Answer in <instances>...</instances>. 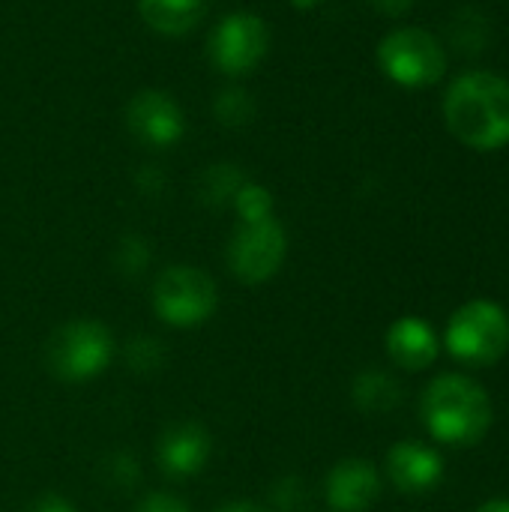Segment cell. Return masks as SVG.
Returning <instances> with one entry per match:
<instances>
[{"mask_svg": "<svg viewBox=\"0 0 509 512\" xmlns=\"http://www.w3.org/2000/svg\"><path fill=\"white\" fill-rule=\"evenodd\" d=\"M381 498V474L369 459H345L327 477V504L336 512H366Z\"/></svg>", "mask_w": 509, "mask_h": 512, "instance_id": "8fae6325", "label": "cell"}, {"mask_svg": "<svg viewBox=\"0 0 509 512\" xmlns=\"http://www.w3.org/2000/svg\"><path fill=\"white\" fill-rule=\"evenodd\" d=\"M444 342L462 363H498L509 348V315L492 300H468L453 312Z\"/></svg>", "mask_w": 509, "mask_h": 512, "instance_id": "3957f363", "label": "cell"}, {"mask_svg": "<svg viewBox=\"0 0 509 512\" xmlns=\"http://www.w3.org/2000/svg\"><path fill=\"white\" fill-rule=\"evenodd\" d=\"M219 512H267L264 507H258V504H249V501H237V504H228L225 510Z\"/></svg>", "mask_w": 509, "mask_h": 512, "instance_id": "83f0119b", "label": "cell"}, {"mask_svg": "<svg viewBox=\"0 0 509 512\" xmlns=\"http://www.w3.org/2000/svg\"><path fill=\"white\" fill-rule=\"evenodd\" d=\"M207 51L219 72L249 75L270 51V27L255 12H231L213 27Z\"/></svg>", "mask_w": 509, "mask_h": 512, "instance_id": "52a82bcc", "label": "cell"}, {"mask_svg": "<svg viewBox=\"0 0 509 512\" xmlns=\"http://www.w3.org/2000/svg\"><path fill=\"white\" fill-rule=\"evenodd\" d=\"M387 474L399 492L423 495V492H432L444 480V459L438 450L426 444L402 441L387 453Z\"/></svg>", "mask_w": 509, "mask_h": 512, "instance_id": "30bf717a", "label": "cell"}, {"mask_svg": "<svg viewBox=\"0 0 509 512\" xmlns=\"http://www.w3.org/2000/svg\"><path fill=\"white\" fill-rule=\"evenodd\" d=\"M219 294L213 279L198 267H168L153 285V309L171 327H198L216 312Z\"/></svg>", "mask_w": 509, "mask_h": 512, "instance_id": "8992f818", "label": "cell"}, {"mask_svg": "<svg viewBox=\"0 0 509 512\" xmlns=\"http://www.w3.org/2000/svg\"><path fill=\"white\" fill-rule=\"evenodd\" d=\"M297 9H315V6H321L324 0H291Z\"/></svg>", "mask_w": 509, "mask_h": 512, "instance_id": "f1b7e54d", "label": "cell"}, {"mask_svg": "<svg viewBox=\"0 0 509 512\" xmlns=\"http://www.w3.org/2000/svg\"><path fill=\"white\" fill-rule=\"evenodd\" d=\"M420 414H423L429 435L447 447L480 444L495 420L492 399L483 390V384L459 372L438 375L426 387Z\"/></svg>", "mask_w": 509, "mask_h": 512, "instance_id": "7a4b0ae2", "label": "cell"}, {"mask_svg": "<svg viewBox=\"0 0 509 512\" xmlns=\"http://www.w3.org/2000/svg\"><path fill=\"white\" fill-rule=\"evenodd\" d=\"M372 6H378L381 12H387V15H405L411 6H414V0H369Z\"/></svg>", "mask_w": 509, "mask_h": 512, "instance_id": "484cf974", "label": "cell"}, {"mask_svg": "<svg viewBox=\"0 0 509 512\" xmlns=\"http://www.w3.org/2000/svg\"><path fill=\"white\" fill-rule=\"evenodd\" d=\"M234 210L240 216V222H261L273 216V195L258 186V183H243L237 198H234Z\"/></svg>", "mask_w": 509, "mask_h": 512, "instance_id": "ac0fdd59", "label": "cell"}, {"mask_svg": "<svg viewBox=\"0 0 509 512\" xmlns=\"http://www.w3.org/2000/svg\"><path fill=\"white\" fill-rule=\"evenodd\" d=\"M126 126L141 144L174 147L186 132V117L165 90H138L126 105Z\"/></svg>", "mask_w": 509, "mask_h": 512, "instance_id": "9c48e42d", "label": "cell"}, {"mask_svg": "<svg viewBox=\"0 0 509 512\" xmlns=\"http://www.w3.org/2000/svg\"><path fill=\"white\" fill-rule=\"evenodd\" d=\"M27 512H75L72 510V504L66 501V498H60V495H45V498H39L33 507Z\"/></svg>", "mask_w": 509, "mask_h": 512, "instance_id": "d4e9b609", "label": "cell"}, {"mask_svg": "<svg viewBox=\"0 0 509 512\" xmlns=\"http://www.w3.org/2000/svg\"><path fill=\"white\" fill-rule=\"evenodd\" d=\"M447 129L471 150L509 144V81L495 72H465L444 96Z\"/></svg>", "mask_w": 509, "mask_h": 512, "instance_id": "6da1fadb", "label": "cell"}, {"mask_svg": "<svg viewBox=\"0 0 509 512\" xmlns=\"http://www.w3.org/2000/svg\"><path fill=\"white\" fill-rule=\"evenodd\" d=\"M216 117L225 126H246L255 117V102L246 90H225L216 99Z\"/></svg>", "mask_w": 509, "mask_h": 512, "instance_id": "d6986e66", "label": "cell"}, {"mask_svg": "<svg viewBox=\"0 0 509 512\" xmlns=\"http://www.w3.org/2000/svg\"><path fill=\"white\" fill-rule=\"evenodd\" d=\"M441 342L435 336V330L417 318V315H405L399 321L390 324L387 330V354L396 366L408 369V372H423L438 360Z\"/></svg>", "mask_w": 509, "mask_h": 512, "instance_id": "4fadbf2b", "label": "cell"}, {"mask_svg": "<svg viewBox=\"0 0 509 512\" xmlns=\"http://www.w3.org/2000/svg\"><path fill=\"white\" fill-rule=\"evenodd\" d=\"M477 512H509V498H492V501H486Z\"/></svg>", "mask_w": 509, "mask_h": 512, "instance_id": "4316f807", "label": "cell"}, {"mask_svg": "<svg viewBox=\"0 0 509 512\" xmlns=\"http://www.w3.org/2000/svg\"><path fill=\"white\" fill-rule=\"evenodd\" d=\"M270 501L279 512H297L306 504V486L297 477H285L273 486Z\"/></svg>", "mask_w": 509, "mask_h": 512, "instance_id": "7402d4cb", "label": "cell"}, {"mask_svg": "<svg viewBox=\"0 0 509 512\" xmlns=\"http://www.w3.org/2000/svg\"><path fill=\"white\" fill-rule=\"evenodd\" d=\"M351 396L363 414L378 417V414H390L402 402V387L393 375H387L381 369H366L354 378Z\"/></svg>", "mask_w": 509, "mask_h": 512, "instance_id": "9a60e30c", "label": "cell"}, {"mask_svg": "<svg viewBox=\"0 0 509 512\" xmlns=\"http://www.w3.org/2000/svg\"><path fill=\"white\" fill-rule=\"evenodd\" d=\"M126 360L135 372H156L165 360V351L156 339L150 336H135L126 345Z\"/></svg>", "mask_w": 509, "mask_h": 512, "instance_id": "ffe728a7", "label": "cell"}, {"mask_svg": "<svg viewBox=\"0 0 509 512\" xmlns=\"http://www.w3.org/2000/svg\"><path fill=\"white\" fill-rule=\"evenodd\" d=\"M243 183H246V177H243L234 165L222 162V165H213V168L204 171L201 189H198V192H201L204 204H210V207H225V204H234V198H237V192H240Z\"/></svg>", "mask_w": 509, "mask_h": 512, "instance_id": "2e32d148", "label": "cell"}, {"mask_svg": "<svg viewBox=\"0 0 509 512\" xmlns=\"http://www.w3.org/2000/svg\"><path fill=\"white\" fill-rule=\"evenodd\" d=\"M138 512H189L183 501H177L174 495H162V492H153L141 501Z\"/></svg>", "mask_w": 509, "mask_h": 512, "instance_id": "cb8c5ba5", "label": "cell"}, {"mask_svg": "<svg viewBox=\"0 0 509 512\" xmlns=\"http://www.w3.org/2000/svg\"><path fill=\"white\" fill-rule=\"evenodd\" d=\"M378 63L399 87H432L447 72V51L423 27H399L378 45Z\"/></svg>", "mask_w": 509, "mask_h": 512, "instance_id": "277c9868", "label": "cell"}, {"mask_svg": "<svg viewBox=\"0 0 509 512\" xmlns=\"http://www.w3.org/2000/svg\"><path fill=\"white\" fill-rule=\"evenodd\" d=\"M144 24L162 36H183L198 27L207 12V0H138Z\"/></svg>", "mask_w": 509, "mask_h": 512, "instance_id": "5bb4252c", "label": "cell"}, {"mask_svg": "<svg viewBox=\"0 0 509 512\" xmlns=\"http://www.w3.org/2000/svg\"><path fill=\"white\" fill-rule=\"evenodd\" d=\"M117 264L126 276H138L150 264V246L141 237H126L117 252Z\"/></svg>", "mask_w": 509, "mask_h": 512, "instance_id": "44dd1931", "label": "cell"}, {"mask_svg": "<svg viewBox=\"0 0 509 512\" xmlns=\"http://www.w3.org/2000/svg\"><path fill=\"white\" fill-rule=\"evenodd\" d=\"M213 453V441L204 426L198 423H174L171 429L162 432L159 438V468L168 477H192L198 474Z\"/></svg>", "mask_w": 509, "mask_h": 512, "instance_id": "7c38bea8", "label": "cell"}, {"mask_svg": "<svg viewBox=\"0 0 509 512\" xmlns=\"http://www.w3.org/2000/svg\"><path fill=\"white\" fill-rule=\"evenodd\" d=\"M450 39L462 54H480L489 42V24L486 15L477 9H459L453 15V27H450Z\"/></svg>", "mask_w": 509, "mask_h": 512, "instance_id": "e0dca14e", "label": "cell"}, {"mask_svg": "<svg viewBox=\"0 0 509 512\" xmlns=\"http://www.w3.org/2000/svg\"><path fill=\"white\" fill-rule=\"evenodd\" d=\"M108 477H111L114 486H123L126 489V486H132L138 480V462L132 456H126V453H117L108 462Z\"/></svg>", "mask_w": 509, "mask_h": 512, "instance_id": "603a6c76", "label": "cell"}, {"mask_svg": "<svg viewBox=\"0 0 509 512\" xmlns=\"http://www.w3.org/2000/svg\"><path fill=\"white\" fill-rule=\"evenodd\" d=\"M114 357L111 333L90 318L69 321L48 339V366L63 381H90L108 369Z\"/></svg>", "mask_w": 509, "mask_h": 512, "instance_id": "5b68a950", "label": "cell"}, {"mask_svg": "<svg viewBox=\"0 0 509 512\" xmlns=\"http://www.w3.org/2000/svg\"><path fill=\"white\" fill-rule=\"evenodd\" d=\"M285 252L288 237L273 216L261 222H243L228 243V267L240 282L258 285L279 273Z\"/></svg>", "mask_w": 509, "mask_h": 512, "instance_id": "ba28073f", "label": "cell"}]
</instances>
